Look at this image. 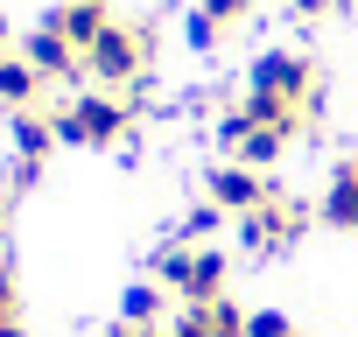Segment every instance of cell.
I'll return each instance as SVG.
<instances>
[{
  "mask_svg": "<svg viewBox=\"0 0 358 337\" xmlns=\"http://www.w3.org/2000/svg\"><path fill=\"white\" fill-rule=\"evenodd\" d=\"M0 106H15V113L43 106V71L29 57H0Z\"/></svg>",
  "mask_w": 358,
  "mask_h": 337,
  "instance_id": "obj_11",
  "label": "cell"
},
{
  "mask_svg": "<svg viewBox=\"0 0 358 337\" xmlns=\"http://www.w3.org/2000/svg\"><path fill=\"white\" fill-rule=\"evenodd\" d=\"M274 190H267V176L260 168H246V162H232V168H211V204H225V211H253V204H267Z\"/></svg>",
  "mask_w": 358,
  "mask_h": 337,
  "instance_id": "obj_8",
  "label": "cell"
},
{
  "mask_svg": "<svg viewBox=\"0 0 358 337\" xmlns=\"http://www.w3.org/2000/svg\"><path fill=\"white\" fill-rule=\"evenodd\" d=\"M0 337H29L22 330V295H15V274L0 267Z\"/></svg>",
  "mask_w": 358,
  "mask_h": 337,
  "instance_id": "obj_15",
  "label": "cell"
},
{
  "mask_svg": "<svg viewBox=\"0 0 358 337\" xmlns=\"http://www.w3.org/2000/svg\"><path fill=\"white\" fill-rule=\"evenodd\" d=\"M323 225H344V232H358V155L351 162H337V176H330V190H323Z\"/></svg>",
  "mask_w": 358,
  "mask_h": 337,
  "instance_id": "obj_10",
  "label": "cell"
},
{
  "mask_svg": "<svg viewBox=\"0 0 358 337\" xmlns=\"http://www.w3.org/2000/svg\"><path fill=\"white\" fill-rule=\"evenodd\" d=\"M50 29H57V36L85 57V50H92L113 22H106V0H71V8H57V15H50Z\"/></svg>",
  "mask_w": 358,
  "mask_h": 337,
  "instance_id": "obj_9",
  "label": "cell"
},
{
  "mask_svg": "<svg viewBox=\"0 0 358 337\" xmlns=\"http://www.w3.org/2000/svg\"><path fill=\"white\" fill-rule=\"evenodd\" d=\"M50 148H57V120L50 113H15V176H8V190H29L36 176H43V162H50Z\"/></svg>",
  "mask_w": 358,
  "mask_h": 337,
  "instance_id": "obj_5",
  "label": "cell"
},
{
  "mask_svg": "<svg viewBox=\"0 0 358 337\" xmlns=\"http://www.w3.org/2000/svg\"><path fill=\"white\" fill-rule=\"evenodd\" d=\"M0 43H8V15H0Z\"/></svg>",
  "mask_w": 358,
  "mask_h": 337,
  "instance_id": "obj_20",
  "label": "cell"
},
{
  "mask_svg": "<svg viewBox=\"0 0 358 337\" xmlns=\"http://www.w3.org/2000/svg\"><path fill=\"white\" fill-rule=\"evenodd\" d=\"M22 57L43 71V85H71V78H85V57H78V50H71V43L50 29V22H43L29 43H22Z\"/></svg>",
  "mask_w": 358,
  "mask_h": 337,
  "instance_id": "obj_7",
  "label": "cell"
},
{
  "mask_svg": "<svg viewBox=\"0 0 358 337\" xmlns=\"http://www.w3.org/2000/svg\"><path fill=\"white\" fill-rule=\"evenodd\" d=\"M162 302H169V288H162V281H141V288H127L120 309H127L134 330H162Z\"/></svg>",
  "mask_w": 358,
  "mask_h": 337,
  "instance_id": "obj_14",
  "label": "cell"
},
{
  "mask_svg": "<svg viewBox=\"0 0 358 337\" xmlns=\"http://www.w3.org/2000/svg\"><path fill=\"white\" fill-rule=\"evenodd\" d=\"M253 15V0H204V8H197V22H190V36L197 43H218L232 22H246Z\"/></svg>",
  "mask_w": 358,
  "mask_h": 337,
  "instance_id": "obj_13",
  "label": "cell"
},
{
  "mask_svg": "<svg viewBox=\"0 0 358 337\" xmlns=\"http://www.w3.org/2000/svg\"><path fill=\"white\" fill-rule=\"evenodd\" d=\"M288 8H295V15H330L337 0H288Z\"/></svg>",
  "mask_w": 358,
  "mask_h": 337,
  "instance_id": "obj_17",
  "label": "cell"
},
{
  "mask_svg": "<svg viewBox=\"0 0 358 337\" xmlns=\"http://www.w3.org/2000/svg\"><path fill=\"white\" fill-rule=\"evenodd\" d=\"M169 337H246V309L239 302H183V316L169 323Z\"/></svg>",
  "mask_w": 358,
  "mask_h": 337,
  "instance_id": "obj_6",
  "label": "cell"
},
{
  "mask_svg": "<svg viewBox=\"0 0 358 337\" xmlns=\"http://www.w3.org/2000/svg\"><path fill=\"white\" fill-rule=\"evenodd\" d=\"M246 337H295V323H288L281 309H253V316H246Z\"/></svg>",
  "mask_w": 358,
  "mask_h": 337,
  "instance_id": "obj_16",
  "label": "cell"
},
{
  "mask_svg": "<svg viewBox=\"0 0 358 337\" xmlns=\"http://www.w3.org/2000/svg\"><path fill=\"white\" fill-rule=\"evenodd\" d=\"M155 281L183 302H218L225 295V253L218 246H197V239H169L155 253Z\"/></svg>",
  "mask_w": 358,
  "mask_h": 337,
  "instance_id": "obj_1",
  "label": "cell"
},
{
  "mask_svg": "<svg viewBox=\"0 0 358 337\" xmlns=\"http://www.w3.org/2000/svg\"><path fill=\"white\" fill-rule=\"evenodd\" d=\"M295 337H302V330H295Z\"/></svg>",
  "mask_w": 358,
  "mask_h": 337,
  "instance_id": "obj_21",
  "label": "cell"
},
{
  "mask_svg": "<svg viewBox=\"0 0 358 337\" xmlns=\"http://www.w3.org/2000/svg\"><path fill=\"white\" fill-rule=\"evenodd\" d=\"M148 29H127V22H113L92 50H85V78L99 85V92H127V85H141V71H148Z\"/></svg>",
  "mask_w": 358,
  "mask_h": 337,
  "instance_id": "obj_3",
  "label": "cell"
},
{
  "mask_svg": "<svg viewBox=\"0 0 358 337\" xmlns=\"http://www.w3.org/2000/svg\"><path fill=\"white\" fill-rule=\"evenodd\" d=\"M127 337H169V330H134V323H127Z\"/></svg>",
  "mask_w": 358,
  "mask_h": 337,
  "instance_id": "obj_18",
  "label": "cell"
},
{
  "mask_svg": "<svg viewBox=\"0 0 358 337\" xmlns=\"http://www.w3.org/2000/svg\"><path fill=\"white\" fill-rule=\"evenodd\" d=\"M127 127H134V99H113V92H78L57 106V141H78V148H113Z\"/></svg>",
  "mask_w": 358,
  "mask_h": 337,
  "instance_id": "obj_2",
  "label": "cell"
},
{
  "mask_svg": "<svg viewBox=\"0 0 358 337\" xmlns=\"http://www.w3.org/2000/svg\"><path fill=\"white\" fill-rule=\"evenodd\" d=\"M302 225H309V211L288 204V197H267V204H253V211L239 218V232H246L253 253H281L288 239H302Z\"/></svg>",
  "mask_w": 358,
  "mask_h": 337,
  "instance_id": "obj_4",
  "label": "cell"
},
{
  "mask_svg": "<svg viewBox=\"0 0 358 337\" xmlns=\"http://www.w3.org/2000/svg\"><path fill=\"white\" fill-rule=\"evenodd\" d=\"M0 232H8V190H0Z\"/></svg>",
  "mask_w": 358,
  "mask_h": 337,
  "instance_id": "obj_19",
  "label": "cell"
},
{
  "mask_svg": "<svg viewBox=\"0 0 358 337\" xmlns=\"http://www.w3.org/2000/svg\"><path fill=\"white\" fill-rule=\"evenodd\" d=\"M288 141H295V134H288V127H246V134H239V141H232V155H239V162H246V168H274V162H281V148H288Z\"/></svg>",
  "mask_w": 358,
  "mask_h": 337,
  "instance_id": "obj_12",
  "label": "cell"
}]
</instances>
